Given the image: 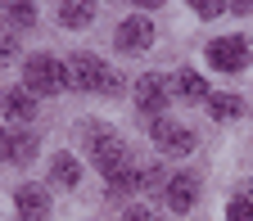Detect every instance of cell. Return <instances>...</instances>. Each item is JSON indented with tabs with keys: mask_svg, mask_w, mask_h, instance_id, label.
Returning <instances> with one entry per match:
<instances>
[{
	"mask_svg": "<svg viewBox=\"0 0 253 221\" xmlns=\"http://www.w3.org/2000/svg\"><path fill=\"white\" fill-rule=\"evenodd\" d=\"M122 221H163V217H158L154 208H126V217Z\"/></svg>",
	"mask_w": 253,
	"mask_h": 221,
	"instance_id": "cell-21",
	"label": "cell"
},
{
	"mask_svg": "<svg viewBox=\"0 0 253 221\" xmlns=\"http://www.w3.org/2000/svg\"><path fill=\"white\" fill-rule=\"evenodd\" d=\"M208 63L217 73H240L244 63H249V41L244 37H217L208 45Z\"/></svg>",
	"mask_w": 253,
	"mask_h": 221,
	"instance_id": "cell-6",
	"label": "cell"
},
{
	"mask_svg": "<svg viewBox=\"0 0 253 221\" xmlns=\"http://www.w3.org/2000/svg\"><path fill=\"white\" fill-rule=\"evenodd\" d=\"M50 176H54V185H68V189H73V185L82 181V163H77L73 153H54V158H50Z\"/></svg>",
	"mask_w": 253,
	"mask_h": 221,
	"instance_id": "cell-14",
	"label": "cell"
},
{
	"mask_svg": "<svg viewBox=\"0 0 253 221\" xmlns=\"http://www.w3.org/2000/svg\"><path fill=\"white\" fill-rule=\"evenodd\" d=\"M23 81L32 95H59V90H68V63H59L50 54H32L23 68Z\"/></svg>",
	"mask_w": 253,
	"mask_h": 221,
	"instance_id": "cell-2",
	"label": "cell"
},
{
	"mask_svg": "<svg viewBox=\"0 0 253 221\" xmlns=\"http://www.w3.org/2000/svg\"><path fill=\"white\" fill-rule=\"evenodd\" d=\"M37 158V136L0 126V163H32Z\"/></svg>",
	"mask_w": 253,
	"mask_h": 221,
	"instance_id": "cell-8",
	"label": "cell"
},
{
	"mask_svg": "<svg viewBox=\"0 0 253 221\" xmlns=\"http://www.w3.org/2000/svg\"><path fill=\"white\" fill-rule=\"evenodd\" d=\"M208 113H212L217 122H231V117L244 113V104L235 100V95H208Z\"/></svg>",
	"mask_w": 253,
	"mask_h": 221,
	"instance_id": "cell-17",
	"label": "cell"
},
{
	"mask_svg": "<svg viewBox=\"0 0 253 221\" xmlns=\"http://www.w3.org/2000/svg\"><path fill=\"white\" fill-rule=\"evenodd\" d=\"M172 95H181V100H190V104H195V100H208V81L199 77V73H176L172 77Z\"/></svg>",
	"mask_w": 253,
	"mask_h": 221,
	"instance_id": "cell-13",
	"label": "cell"
},
{
	"mask_svg": "<svg viewBox=\"0 0 253 221\" xmlns=\"http://www.w3.org/2000/svg\"><path fill=\"white\" fill-rule=\"evenodd\" d=\"M149 136H154V145H158V149L172 153V158H181V153L195 149V131H190V126H181V122H172V117H154Z\"/></svg>",
	"mask_w": 253,
	"mask_h": 221,
	"instance_id": "cell-4",
	"label": "cell"
},
{
	"mask_svg": "<svg viewBox=\"0 0 253 221\" xmlns=\"http://www.w3.org/2000/svg\"><path fill=\"white\" fill-rule=\"evenodd\" d=\"M226 221H253V199H231Z\"/></svg>",
	"mask_w": 253,
	"mask_h": 221,
	"instance_id": "cell-20",
	"label": "cell"
},
{
	"mask_svg": "<svg viewBox=\"0 0 253 221\" xmlns=\"http://www.w3.org/2000/svg\"><path fill=\"white\" fill-rule=\"evenodd\" d=\"M0 113H5L9 122H32L37 117V95H32L27 86H14L0 95Z\"/></svg>",
	"mask_w": 253,
	"mask_h": 221,
	"instance_id": "cell-10",
	"label": "cell"
},
{
	"mask_svg": "<svg viewBox=\"0 0 253 221\" xmlns=\"http://www.w3.org/2000/svg\"><path fill=\"white\" fill-rule=\"evenodd\" d=\"M168 100H172V81H168V77L145 73V77L136 81V104H140V113H149V117H163Z\"/></svg>",
	"mask_w": 253,
	"mask_h": 221,
	"instance_id": "cell-5",
	"label": "cell"
},
{
	"mask_svg": "<svg viewBox=\"0 0 253 221\" xmlns=\"http://www.w3.org/2000/svg\"><path fill=\"white\" fill-rule=\"evenodd\" d=\"M195 203H199V176H195V172L172 176V181H168V208H172V212H190Z\"/></svg>",
	"mask_w": 253,
	"mask_h": 221,
	"instance_id": "cell-9",
	"label": "cell"
},
{
	"mask_svg": "<svg viewBox=\"0 0 253 221\" xmlns=\"http://www.w3.org/2000/svg\"><path fill=\"white\" fill-rule=\"evenodd\" d=\"M90 158H95V167L104 172V181H109L113 172H122V167H131V163H126L131 153H126V145H122L113 131H90Z\"/></svg>",
	"mask_w": 253,
	"mask_h": 221,
	"instance_id": "cell-3",
	"label": "cell"
},
{
	"mask_svg": "<svg viewBox=\"0 0 253 221\" xmlns=\"http://www.w3.org/2000/svg\"><path fill=\"white\" fill-rule=\"evenodd\" d=\"M68 86H73V90H90V95H118V90H122L118 73L109 68L104 59L86 54V50L68 59Z\"/></svg>",
	"mask_w": 253,
	"mask_h": 221,
	"instance_id": "cell-1",
	"label": "cell"
},
{
	"mask_svg": "<svg viewBox=\"0 0 253 221\" xmlns=\"http://www.w3.org/2000/svg\"><path fill=\"white\" fill-rule=\"evenodd\" d=\"M14 59H18V41L9 27H0V63H14Z\"/></svg>",
	"mask_w": 253,
	"mask_h": 221,
	"instance_id": "cell-19",
	"label": "cell"
},
{
	"mask_svg": "<svg viewBox=\"0 0 253 221\" xmlns=\"http://www.w3.org/2000/svg\"><path fill=\"white\" fill-rule=\"evenodd\" d=\"M149 45H154V23H149L145 14L126 18V23L118 27V50H122V54H145Z\"/></svg>",
	"mask_w": 253,
	"mask_h": 221,
	"instance_id": "cell-7",
	"label": "cell"
},
{
	"mask_svg": "<svg viewBox=\"0 0 253 221\" xmlns=\"http://www.w3.org/2000/svg\"><path fill=\"white\" fill-rule=\"evenodd\" d=\"M0 14L14 27H32L37 23V0H0Z\"/></svg>",
	"mask_w": 253,
	"mask_h": 221,
	"instance_id": "cell-16",
	"label": "cell"
},
{
	"mask_svg": "<svg viewBox=\"0 0 253 221\" xmlns=\"http://www.w3.org/2000/svg\"><path fill=\"white\" fill-rule=\"evenodd\" d=\"M231 14H253V0H226Z\"/></svg>",
	"mask_w": 253,
	"mask_h": 221,
	"instance_id": "cell-22",
	"label": "cell"
},
{
	"mask_svg": "<svg viewBox=\"0 0 253 221\" xmlns=\"http://www.w3.org/2000/svg\"><path fill=\"white\" fill-rule=\"evenodd\" d=\"M136 5H140V9H158V5H163V0H136Z\"/></svg>",
	"mask_w": 253,
	"mask_h": 221,
	"instance_id": "cell-23",
	"label": "cell"
},
{
	"mask_svg": "<svg viewBox=\"0 0 253 221\" xmlns=\"http://www.w3.org/2000/svg\"><path fill=\"white\" fill-rule=\"evenodd\" d=\"M136 189H145V172H136V167H122V172L109 176V194L113 199H126V194H136Z\"/></svg>",
	"mask_w": 253,
	"mask_h": 221,
	"instance_id": "cell-15",
	"label": "cell"
},
{
	"mask_svg": "<svg viewBox=\"0 0 253 221\" xmlns=\"http://www.w3.org/2000/svg\"><path fill=\"white\" fill-rule=\"evenodd\" d=\"M95 18V0H59V23L63 27H86Z\"/></svg>",
	"mask_w": 253,
	"mask_h": 221,
	"instance_id": "cell-12",
	"label": "cell"
},
{
	"mask_svg": "<svg viewBox=\"0 0 253 221\" xmlns=\"http://www.w3.org/2000/svg\"><path fill=\"white\" fill-rule=\"evenodd\" d=\"M14 203H18V217L23 221H45L50 217V194H45L41 185H18Z\"/></svg>",
	"mask_w": 253,
	"mask_h": 221,
	"instance_id": "cell-11",
	"label": "cell"
},
{
	"mask_svg": "<svg viewBox=\"0 0 253 221\" xmlns=\"http://www.w3.org/2000/svg\"><path fill=\"white\" fill-rule=\"evenodd\" d=\"M190 9H195L199 18H217V14H226V0H185Z\"/></svg>",
	"mask_w": 253,
	"mask_h": 221,
	"instance_id": "cell-18",
	"label": "cell"
}]
</instances>
